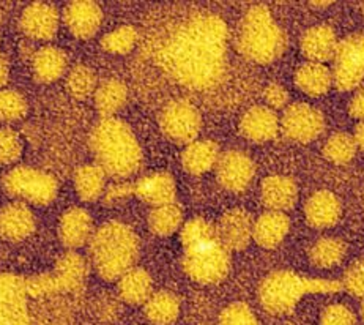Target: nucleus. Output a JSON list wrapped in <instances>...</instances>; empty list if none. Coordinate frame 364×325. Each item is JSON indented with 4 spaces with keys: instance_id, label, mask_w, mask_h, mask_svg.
<instances>
[{
    "instance_id": "obj_21",
    "label": "nucleus",
    "mask_w": 364,
    "mask_h": 325,
    "mask_svg": "<svg viewBox=\"0 0 364 325\" xmlns=\"http://www.w3.org/2000/svg\"><path fill=\"white\" fill-rule=\"evenodd\" d=\"M220 149L212 141H198L189 144L183 151V166L191 174H205L216 166L220 158Z\"/></svg>"
},
{
    "instance_id": "obj_37",
    "label": "nucleus",
    "mask_w": 364,
    "mask_h": 325,
    "mask_svg": "<svg viewBox=\"0 0 364 325\" xmlns=\"http://www.w3.org/2000/svg\"><path fill=\"white\" fill-rule=\"evenodd\" d=\"M21 146L16 134L10 129H0V163L16 161Z\"/></svg>"
},
{
    "instance_id": "obj_2",
    "label": "nucleus",
    "mask_w": 364,
    "mask_h": 325,
    "mask_svg": "<svg viewBox=\"0 0 364 325\" xmlns=\"http://www.w3.org/2000/svg\"><path fill=\"white\" fill-rule=\"evenodd\" d=\"M93 151L100 168L109 174L127 177L139 168L141 149L131 129L120 120L106 119L92 136Z\"/></svg>"
},
{
    "instance_id": "obj_16",
    "label": "nucleus",
    "mask_w": 364,
    "mask_h": 325,
    "mask_svg": "<svg viewBox=\"0 0 364 325\" xmlns=\"http://www.w3.org/2000/svg\"><path fill=\"white\" fill-rule=\"evenodd\" d=\"M336 35L326 26H317L309 28L301 38V50L309 62L322 63L330 60L336 53Z\"/></svg>"
},
{
    "instance_id": "obj_27",
    "label": "nucleus",
    "mask_w": 364,
    "mask_h": 325,
    "mask_svg": "<svg viewBox=\"0 0 364 325\" xmlns=\"http://www.w3.org/2000/svg\"><path fill=\"white\" fill-rule=\"evenodd\" d=\"M346 251V243L339 238H322L311 250V262L318 269H330L341 262Z\"/></svg>"
},
{
    "instance_id": "obj_28",
    "label": "nucleus",
    "mask_w": 364,
    "mask_h": 325,
    "mask_svg": "<svg viewBox=\"0 0 364 325\" xmlns=\"http://www.w3.org/2000/svg\"><path fill=\"white\" fill-rule=\"evenodd\" d=\"M150 228L158 235H171L180 228L181 221H183V215H181L180 207L176 204H166L161 207H156L150 215Z\"/></svg>"
},
{
    "instance_id": "obj_29",
    "label": "nucleus",
    "mask_w": 364,
    "mask_h": 325,
    "mask_svg": "<svg viewBox=\"0 0 364 325\" xmlns=\"http://www.w3.org/2000/svg\"><path fill=\"white\" fill-rule=\"evenodd\" d=\"M105 186V171L100 166H84L76 174V188L82 199H97Z\"/></svg>"
},
{
    "instance_id": "obj_41",
    "label": "nucleus",
    "mask_w": 364,
    "mask_h": 325,
    "mask_svg": "<svg viewBox=\"0 0 364 325\" xmlns=\"http://www.w3.org/2000/svg\"><path fill=\"white\" fill-rule=\"evenodd\" d=\"M325 325H353V316L346 307H331L325 314Z\"/></svg>"
},
{
    "instance_id": "obj_22",
    "label": "nucleus",
    "mask_w": 364,
    "mask_h": 325,
    "mask_svg": "<svg viewBox=\"0 0 364 325\" xmlns=\"http://www.w3.org/2000/svg\"><path fill=\"white\" fill-rule=\"evenodd\" d=\"M101 23V11L95 4H73L67 10V24L77 37H92Z\"/></svg>"
},
{
    "instance_id": "obj_10",
    "label": "nucleus",
    "mask_w": 364,
    "mask_h": 325,
    "mask_svg": "<svg viewBox=\"0 0 364 325\" xmlns=\"http://www.w3.org/2000/svg\"><path fill=\"white\" fill-rule=\"evenodd\" d=\"M5 188L11 194L36 202V204H46L55 194V183L53 179L31 169L13 171L5 179Z\"/></svg>"
},
{
    "instance_id": "obj_18",
    "label": "nucleus",
    "mask_w": 364,
    "mask_h": 325,
    "mask_svg": "<svg viewBox=\"0 0 364 325\" xmlns=\"http://www.w3.org/2000/svg\"><path fill=\"white\" fill-rule=\"evenodd\" d=\"M290 221L282 212H267L254 223L252 237L256 242L267 250H272L284 240L289 233Z\"/></svg>"
},
{
    "instance_id": "obj_17",
    "label": "nucleus",
    "mask_w": 364,
    "mask_h": 325,
    "mask_svg": "<svg viewBox=\"0 0 364 325\" xmlns=\"http://www.w3.org/2000/svg\"><path fill=\"white\" fill-rule=\"evenodd\" d=\"M306 218L314 228H330L341 216V202L330 191H318L306 202Z\"/></svg>"
},
{
    "instance_id": "obj_46",
    "label": "nucleus",
    "mask_w": 364,
    "mask_h": 325,
    "mask_svg": "<svg viewBox=\"0 0 364 325\" xmlns=\"http://www.w3.org/2000/svg\"><path fill=\"white\" fill-rule=\"evenodd\" d=\"M363 314H364V303H363Z\"/></svg>"
},
{
    "instance_id": "obj_23",
    "label": "nucleus",
    "mask_w": 364,
    "mask_h": 325,
    "mask_svg": "<svg viewBox=\"0 0 364 325\" xmlns=\"http://www.w3.org/2000/svg\"><path fill=\"white\" fill-rule=\"evenodd\" d=\"M33 229V218L28 208L21 204H13L0 213V233L10 240H19L27 237Z\"/></svg>"
},
{
    "instance_id": "obj_24",
    "label": "nucleus",
    "mask_w": 364,
    "mask_h": 325,
    "mask_svg": "<svg viewBox=\"0 0 364 325\" xmlns=\"http://www.w3.org/2000/svg\"><path fill=\"white\" fill-rule=\"evenodd\" d=\"M23 27L35 38L53 37L57 27V14L53 6L35 5L31 6L23 16Z\"/></svg>"
},
{
    "instance_id": "obj_8",
    "label": "nucleus",
    "mask_w": 364,
    "mask_h": 325,
    "mask_svg": "<svg viewBox=\"0 0 364 325\" xmlns=\"http://www.w3.org/2000/svg\"><path fill=\"white\" fill-rule=\"evenodd\" d=\"M202 125L199 111L186 100H177L161 114V128L167 138L176 142H193Z\"/></svg>"
},
{
    "instance_id": "obj_32",
    "label": "nucleus",
    "mask_w": 364,
    "mask_h": 325,
    "mask_svg": "<svg viewBox=\"0 0 364 325\" xmlns=\"http://www.w3.org/2000/svg\"><path fill=\"white\" fill-rule=\"evenodd\" d=\"M127 100V90L123 87L122 82L117 81H107L101 85L97 93V106L100 111L111 115L115 111H119Z\"/></svg>"
},
{
    "instance_id": "obj_14",
    "label": "nucleus",
    "mask_w": 364,
    "mask_h": 325,
    "mask_svg": "<svg viewBox=\"0 0 364 325\" xmlns=\"http://www.w3.org/2000/svg\"><path fill=\"white\" fill-rule=\"evenodd\" d=\"M240 129L247 139L254 142H267L278 134L279 120L270 107L257 106L243 115Z\"/></svg>"
},
{
    "instance_id": "obj_15",
    "label": "nucleus",
    "mask_w": 364,
    "mask_h": 325,
    "mask_svg": "<svg viewBox=\"0 0 364 325\" xmlns=\"http://www.w3.org/2000/svg\"><path fill=\"white\" fill-rule=\"evenodd\" d=\"M298 188L292 179L272 176L262 183V201L272 212H286L296 202Z\"/></svg>"
},
{
    "instance_id": "obj_6",
    "label": "nucleus",
    "mask_w": 364,
    "mask_h": 325,
    "mask_svg": "<svg viewBox=\"0 0 364 325\" xmlns=\"http://www.w3.org/2000/svg\"><path fill=\"white\" fill-rule=\"evenodd\" d=\"M183 267L189 277L202 284H215L229 270V250L220 238L185 250Z\"/></svg>"
},
{
    "instance_id": "obj_38",
    "label": "nucleus",
    "mask_w": 364,
    "mask_h": 325,
    "mask_svg": "<svg viewBox=\"0 0 364 325\" xmlns=\"http://www.w3.org/2000/svg\"><path fill=\"white\" fill-rule=\"evenodd\" d=\"M344 286L352 294L358 295V297H364V259L356 261L350 269L347 270Z\"/></svg>"
},
{
    "instance_id": "obj_11",
    "label": "nucleus",
    "mask_w": 364,
    "mask_h": 325,
    "mask_svg": "<svg viewBox=\"0 0 364 325\" xmlns=\"http://www.w3.org/2000/svg\"><path fill=\"white\" fill-rule=\"evenodd\" d=\"M256 174V166L240 150H228L216 163V176L220 183L230 191H243Z\"/></svg>"
},
{
    "instance_id": "obj_1",
    "label": "nucleus",
    "mask_w": 364,
    "mask_h": 325,
    "mask_svg": "<svg viewBox=\"0 0 364 325\" xmlns=\"http://www.w3.org/2000/svg\"><path fill=\"white\" fill-rule=\"evenodd\" d=\"M158 59L181 85L212 89L221 82L228 63V28L213 13H188L158 46Z\"/></svg>"
},
{
    "instance_id": "obj_13",
    "label": "nucleus",
    "mask_w": 364,
    "mask_h": 325,
    "mask_svg": "<svg viewBox=\"0 0 364 325\" xmlns=\"http://www.w3.org/2000/svg\"><path fill=\"white\" fill-rule=\"evenodd\" d=\"M252 228L254 221L251 220V215L235 208V211H230L223 216L216 230L225 248L243 250L251 240Z\"/></svg>"
},
{
    "instance_id": "obj_31",
    "label": "nucleus",
    "mask_w": 364,
    "mask_h": 325,
    "mask_svg": "<svg viewBox=\"0 0 364 325\" xmlns=\"http://www.w3.org/2000/svg\"><path fill=\"white\" fill-rule=\"evenodd\" d=\"M356 149L358 147H356V142L352 136H348L347 133H336L326 141L323 155L326 156V160H330L334 164H346L353 160Z\"/></svg>"
},
{
    "instance_id": "obj_33",
    "label": "nucleus",
    "mask_w": 364,
    "mask_h": 325,
    "mask_svg": "<svg viewBox=\"0 0 364 325\" xmlns=\"http://www.w3.org/2000/svg\"><path fill=\"white\" fill-rule=\"evenodd\" d=\"M215 238H220L216 228L200 218L186 223L183 230H181V243H183L185 250L196 247V245L215 240Z\"/></svg>"
},
{
    "instance_id": "obj_43",
    "label": "nucleus",
    "mask_w": 364,
    "mask_h": 325,
    "mask_svg": "<svg viewBox=\"0 0 364 325\" xmlns=\"http://www.w3.org/2000/svg\"><path fill=\"white\" fill-rule=\"evenodd\" d=\"M350 114L353 117L364 120V87H361L355 93V97L350 101Z\"/></svg>"
},
{
    "instance_id": "obj_34",
    "label": "nucleus",
    "mask_w": 364,
    "mask_h": 325,
    "mask_svg": "<svg viewBox=\"0 0 364 325\" xmlns=\"http://www.w3.org/2000/svg\"><path fill=\"white\" fill-rule=\"evenodd\" d=\"M147 313L153 321L159 324L169 322L178 313V302L169 292H159L150 299Z\"/></svg>"
},
{
    "instance_id": "obj_3",
    "label": "nucleus",
    "mask_w": 364,
    "mask_h": 325,
    "mask_svg": "<svg viewBox=\"0 0 364 325\" xmlns=\"http://www.w3.org/2000/svg\"><path fill=\"white\" fill-rule=\"evenodd\" d=\"M237 45L240 53L250 60L268 63L282 54L286 35L265 6H254L240 24Z\"/></svg>"
},
{
    "instance_id": "obj_40",
    "label": "nucleus",
    "mask_w": 364,
    "mask_h": 325,
    "mask_svg": "<svg viewBox=\"0 0 364 325\" xmlns=\"http://www.w3.org/2000/svg\"><path fill=\"white\" fill-rule=\"evenodd\" d=\"M223 319L224 325H256L250 308L242 305V303H237V305L225 309Z\"/></svg>"
},
{
    "instance_id": "obj_5",
    "label": "nucleus",
    "mask_w": 364,
    "mask_h": 325,
    "mask_svg": "<svg viewBox=\"0 0 364 325\" xmlns=\"http://www.w3.org/2000/svg\"><path fill=\"white\" fill-rule=\"evenodd\" d=\"M339 283L322 279H304L292 272L272 273L260 286L262 303L270 311H287L306 291H336Z\"/></svg>"
},
{
    "instance_id": "obj_20",
    "label": "nucleus",
    "mask_w": 364,
    "mask_h": 325,
    "mask_svg": "<svg viewBox=\"0 0 364 325\" xmlns=\"http://www.w3.org/2000/svg\"><path fill=\"white\" fill-rule=\"evenodd\" d=\"M295 82L309 97L325 95L333 85L331 71L323 63L308 62L296 71Z\"/></svg>"
},
{
    "instance_id": "obj_12",
    "label": "nucleus",
    "mask_w": 364,
    "mask_h": 325,
    "mask_svg": "<svg viewBox=\"0 0 364 325\" xmlns=\"http://www.w3.org/2000/svg\"><path fill=\"white\" fill-rule=\"evenodd\" d=\"M26 289L19 278L0 275V325H28Z\"/></svg>"
},
{
    "instance_id": "obj_42",
    "label": "nucleus",
    "mask_w": 364,
    "mask_h": 325,
    "mask_svg": "<svg viewBox=\"0 0 364 325\" xmlns=\"http://www.w3.org/2000/svg\"><path fill=\"white\" fill-rule=\"evenodd\" d=\"M289 100L287 92L284 87L278 84H272L268 85L267 90H265V101L267 105L270 106V110H281L282 106H286Z\"/></svg>"
},
{
    "instance_id": "obj_19",
    "label": "nucleus",
    "mask_w": 364,
    "mask_h": 325,
    "mask_svg": "<svg viewBox=\"0 0 364 325\" xmlns=\"http://www.w3.org/2000/svg\"><path fill=\"white\" fill-rule=\"evenodd\" d=\"M134 191L142 201L149 202L151 206L161 207L172 204L173 196H176V183L169 174L159 172V174L141 179L136 183Z\"/></svg>"
},
{
    "instance_id": "obj_25",
    "label": "nucleus",
    "mask_w": 364,
    "mask_h": 325,
    "mask_svg": "<svg viewBox=\"0 0 364 325\" xmlns=\"http://www.w3.org/2000/svg\"><path fill=\"white\" fill-rule=\"evenodd\" d=\"M92 220L81 208H73L62 220V240L70 247H79L90 235Z\"/></svg>"
},
{
    "instance_id": "obj_44",
    "label": "nucleus",
    "mask_w": 364,
    "mask_h": 325,
    "mask_svg": "<svg viewBox=\"0 0 364 325\" xmlns=\"http://www.w3.org/2000/svg\"><path fill=\"white\" fill-rule=\"evenodd\" d=\"M353 139L356 142V147H360L364 151V120L360 122V125L355 129Z\"/></svg>"
},
{
    "instance_id": "obj_35",
    "label": "nucleus",
    "mask_w": 364,
    "mask_h": 325,
    "mask_svg": "<svg viewBox=\"0 0 364 325\" xmlns=\"http://www.w3.org/2000/svg\"><path fill=\"white\" fill-rule=\"evenodd\" d=\"M136 43V32L134 28L131 27H122L117 28L115 32H111L106 35L103 40V46L111 50V53H117V54H125L128 50L133 49Z\"/></svg>"
},
{
    "instance_id": "obj_26",
    "label": "nucleus",
    "mask_w": 364,
    "mask_h": 325,
    "mask_svg": "<svg viewBox=\"0 0 364 325\" xmlns=\"http://www.w3.org/2000/svg\"><path fill=\"white\" fill-rule=\"evenodd\" d=\"M151 291V279L147 272L141 269H131L120 281V292L125 300L131 303H141L149 299Z\"/></svg>"
},
{
    "instance_id": "obj_7",
    "label": "nucleus",
    "mask_w": 364,
    "mask_h": 325,
    "mask_svg": "<svg viewBox=\"0 0 364 325\" xmlns=\"http://www.w3.org/2000/svg\"><path fill=\"white\" fill-rule=\"evenodd\" d=\"M333 84L339 90L358 87L364 79V35L353 33L342 40L333 57Z\"/></svg>"
},
{
    "instance_id": "obj_36",
    "label": "nucleus",
    "mask_w": 364,
    "mask_h": 325,
    "mask_svg": "<svg viewBox=\"0 0 364 325\" xmlns=\"http://www.w3.org/2000/svg\"><path fill=\"white\" fill-rule=\"evenodd\" d=\"M26 101L16 92L0 93V117L5 120H16L26 112Z\"/></svg>"
},
{
    "instance_id": "obj_4",
    "label": "nucleus",
    "mask_w": 364,
    "mask_h": 325,
    "mask_svg": "<svg viewBox=\"0 0 364 325\" xmlns=\"http://www.w3.org/2000/svg\"><path fill=\"white\" fill-rule=\"evenodd\" d=\"M139 245L133 230L120 225L109 223L95 235L92 243V256L97 270L106 279L123 277L133 267Z\"/></svg>"
},
{
    "instance_id": "obj_39",
    "label": "nucleus",
    "mask_w": 364,
    "mask_h": 325,
    "mask_svg": "<svg viewBox=\"0 0 364 325\" xmlns=\"http://www.w3.org/2000/svg\"><path fill=\"white\" fill-rule=\"evenodd\" d=\"M95 85V78L90 70L87 68H77L71 73L70 78V87L77 95H87L90 93Z\"/></svg>"
},
{
    "instance_id": "obj_9",
    "label": "nucleus",
    "mask_w": 364,
    "mask_h": 325,
    "mask_svg": "<svg viewBox=\"0 0 364 325\" xmlns=\"http://www.w3.org/2000/svg\"><path fill=\"white\" fill-rule=\"evenodd\" d=\"M281 127L287 138L296 142H311L322 134L325 119L317 107L298 103L287 107Z\"/></svg>"
},
{
    "instance_id": "obj_30",
    "label": "nucleus",
    "mask_w": 364,
    "mask_h": 325,
    "mask_svg": "<svg viewBox=\"0 0 364 325\" xmlns=\"http://www.w3.org/2000/svg\"><path fill=\"white\" fill-rule=\"evenodd\" d=\"M65 68V54L54 48L41 49L35 57V71L43 81H54Z\"/></svg>"
},
{
    "instance_id": "obj_45",
    "label": "nucleus",
    "mask_w": 364,
    "mask_h": 325,
    "mask_svg": "<svg viewBox=\"0 0 364 325\" xmlns=\"http://www.w3.org/2000/svg\"><path fill=\"white\" fill-rule=\"evenodd\" d=\"M5 79H6V67H5V63L0 60V85H2Z\"/></svg>"
}]
</instances>
